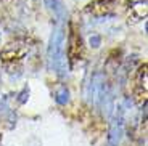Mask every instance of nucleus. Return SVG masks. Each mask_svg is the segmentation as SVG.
Wrapping results in <instances>:
<instances>
[{
    "label": "nucleus",
    "instance_id": "f257e3e1",
    "mask_svg": "<svg viewBox=\"0 0 148 146\" xmlns=\"http://www.w3.org/2000/svg\"><path fill=\"white\" fill-rule=\"evenodd\" d=\"M68 56L71 59V64H76L84 56V47H82V39L76 31H71L69 40H68Z\"/></svg>",
    "mask_w": 148,
    "mask_h": 146
},
{
    "label": "nucleus",
    "instance_id": "f03ea898",
    "mask_svg": "<svg viewBox=\"0 0 148 146\" xmlns=\"http://www.w3.org/2000/svg\"><path fill=\"white\" fill-rule=\"evenodd\" d=\"M147 0H135L127 8V21H129V24H137L147 18Z\"/></svg>",
    "mask_w": 148,
    "mask_h": 146
},
{
    "label": "nucleus",
    "instance_id": "7ed1b4c3",
    "mask_svg": "<svg viewBox=\"0 0 148 146\" xmlns=\"http://www.w3.org/2000/svg\"><path fill=\"white\" fill-rule=\"evenodd\" d=\"M50 66L56 68V69L63 71L64 58H63V40L61 35H58L56 40H52V47H50Z\"/></svg>",
    "mask_w": 148,
    "mask_h": 146
},
{
    "label": "nucleus",
    "instance_id": "20e7f679",
    "mask_svg": "<svg viewBox=\"0 0 148 146\" xmlns=\"http://www.w3.org/2000/svg\"><path fill=\"white\" fill-rule=\"evenodd\" d=\"M114 7V0H92L87 7L85 11L93 16H106Z\"/></svg>",
    "mask_w": 148,
    "mask_h": 146
},
{
    "label": "nucleus",
    "instance_id": "39448f33",
    "mask_svg": "<svg viewBox=\"0 0 148 146\" xmlns=\"http://www.w3.org/2000/svg\"><path fill=\"white\" fill-rule=\"evenodd\" d=\"M26 55V50L24 48H7V50L2 53V61L7 64V63H15V61H21Z\"/></svg>",
    "mask_w": 148,
    "mask_h": 146
},
{
    "label": "nucleus",
    "instance_id": "423d86ee",
    "mask_svg": "<svg viewBox=\"0 0 148 146\" xmlns=\"http://www.w3.org/2000/svg\"><path fill=\"white\" fill-rule=\"evenodd\" d=\"M119 140H121V128L114 127L113 130H111V133H110V143L113 146H116L119 143Z\"/></svg>",
    "mask_w": 148,
    "mask_h": 146
},
{
    "label": "nucleus",
    "instance_id": "0eeeda50",
    "mask_svg": "<svg viewBox=\"0 0 148 146\" xmlns=\"http://www.w3.org/2000/svg\"><path fill=\"white\" fill-rule=\"evenodd\" d=\"M68 100H69V98H68V90L64 87H61V88H60V91L56 93V101H58L60 104H66Z\"/></svg>",
    "mask_w": 148,
    "mask_h": 146
}]
</instances>
